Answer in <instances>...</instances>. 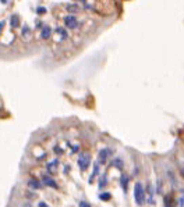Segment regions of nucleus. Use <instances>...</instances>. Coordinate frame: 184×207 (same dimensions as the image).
Segmentation results:
<instances>
[{"label": "nucleus", "mask_w": 184, "mask_h": 207, "mask_svg": "<svg viewBox=\"0 0 184 207\" xmlns=\"http://www.w3.org/2000/svg\"><path fill=\"white\" fill-rule=\"evenodd\" d=\"M134 198H135V203L138 206H142L145 203V192H144V188L139 182H137L134 185Z\"/></svg>", "instance_id": "f257e3e1"}, {"label": "nucleus", "mask_w": 184, "mask_h": 207, "mask_svg": "<svg viewBox=\"0 0 184 207\" xmlns=\"http://www.w3.org/2000/svg\"><path fill=\"white\" fill-rule=\"evenodd\" d=\"M89 163H91V156L88 153H82L81 156H80L78 165H80V168H81V170H87L88 165H89Z\"/></svg>", "instance_id": "f03ea898"}, {"label": "nucleus", "mask_w": 184, "mask_h": 207, "mask_svg": "<svg viewBox=\"0 0 184 207\" xmlns=\"http://www.w3.org/2000/svg\"><path fill=\"white\" fill-rule=\"evenodd\" d=\"M64 24H66L67 28H71V29H74V28L78 27V21H77V18L74 17L72 14H69L64 17Z\"/></svg>", "instance_id": "7ed1b4c3"}, {"label": "nucleus", "mask_w": 184, "mask_h": 207, "mask_svg": "<svg viewBox=\"0 0 184 207\" xmlns=\"http://www.w3.org/2000/svg\"><path fill=\"white\" fill-rule=\"evenodd\" d=\"M110 156H112V150L108 149V147H106V149H102L99 152V163L100 164H105L106 160H108Z\"/></svg>", "instance_id": "20e7f679"}, {"label": "nucleus", "mask_w": 184, "mask_h": 207, "mask_svg": "<svg viewBox=\"0 0 184 207\" xmlns=\"http://www.w3.org/2000/svg\"><path fill=\"white\" fill-rule=\"evenodd\" d=\"M42 182H43V185L50 186V188H53V189H57V188H59L57 183L54 182V179L52 177H49V175H43V177H42Z\"/></svg>", "instance_id": "39448f33"}, {"label": "nucleus", "mask_w": 184, "mask_h": 207, "mask_svg": "<svg viewBox=\"0 0 184 207\" xmlns=\"http://www.w3.org/2000/svg\"><path fill=\"white\" fill-rule=\"evenodd\" d=\"M28 188H31V189H41L42 188V182L32 178V179L28 181Z\"/></svg>", "instance_id": "423d86ee"}, {"label": "nucleus", "mask_w": 184, "mask_h": 207, "mask_svg": "<svg viewBox=\"0 0 184 207\" xmlns=\"http://www.w3.org/2000/svg\"><path fill=\"white\" fill-rule=\"evenodd\" d=\"M52 35V29L50 27H43L42 28V32H41V36H42V39H49Z\"/></svg>", "instance_id": "0eeeda50"}, {"label": "nucleus", "mask_w": 184, "mask_h": 207, "mask_svg": "<svg viewBox=\"0 0 184 207\" xmlns=\"http://www.w3.org/2000/svg\"><path fill=\"white\" fill-rule=\"evenodd\" d=\"M120 183H121V188H123V190H127V185H128V175H126V174L121 175Z\"/></svg>", "instance_id": "6e6552de"}, {"label": "nucleus", "mask_w": 184, "mask_h": 207, "mask_svg": "<svg viewBox=\"0 0 184 207\" xmlns=\"http://www.w3.org/2000/svg\"><path fill=\"white\" fill-rule=\"evenodd\" d=\"M18 22H20V18H18V15L17 14H13L11 18H10V24H11V27L15 28L18 25Z\"/></svg>", "instance_id": "1a4fd4ad"}, {"label": "nucleus", "mask_w": 184, "mask_h": 207, "mask_svg": "<svg viewBox=\"0 0 184 207\" xmlns=\"http://www.w3.org/2000/svg\"><path fill=\"white\" fill-rule=\"evenodd\" d=\"M57 33L60 35V38H61V40H64V39H67V36H69V33H67V31L64 29V28H57Z\"/></svg>", "instance_id": "9d476101"}, {"label": "nucleus", "mask_w": 184, "mask_h": 207, "mask_svg": "<svg viewBox=\"0 0 184 207\" xmlns=\"http://www.w3.org/2000/svg\"><path fill=\"white\" fill-rule=\"evenodd\" d=\"M113 165H115V167H117L119 170H123V160H121V159H115V160H113Z\"/></svg>", "instance_id": "9b49d317"}, {"label": "nucleus", "mask_w": 184, "mask_h": 207, "mask_svg": "<svg viewBox=\"0 0 184 207\" xmlns=\"http://www.w3.org/2000/svg\"><path fill=\"white\" fill-rule=\"evenodd\" d=\"M57 164H59L57 160H53L52 163H49L48 167H46V168H48V171H54V168H56V165H57Z\"/></svg>", "instance_id": "f8f14e48"}, {"label": "nucleus", "mask_w": 184, "mask_h": 207, "mask_svg": "<svg viewBox=\"0 0 184 207\" xmlns=\"http://www.w3.org/2000/svg\"><path fill=\"white\" fill-rule=\"evenodd\" d=\"M99 181H100V182H99V188L102 189V188H105L106 183H108V177H106V175H102Z\"/></svg>", "instance_id": "ddd939ff"}, {"label": "nucleus", "mask_w": 184, "mask_h": 207, "mask_svg": "<svg viewBox=\"0 0 184 207\" xmlns=\"http://www.w3.org/2000/svg\"><path fill=\"white\" fill-rule=\"evenodd\" d=\"M29 32H31L29 27H28V25H24V27H22V36H27V35H29Z\"/></svg>", "instance_id": "4468645a"}, {"label": "nucleus", "mask_w": 184, "mask_h": 207, "mask_svg": "<svg viewBox=\"0 0 184 207\" xmlns=\"http://www.w3.org/2000/svg\"><path fill=\"white\" fill-rule=\"evenodd\" d=\"M99 199L100 200H109V199H110V193H100Z\"/></svg>", "instance_id": "2eb2a0df"}, {"label": "nucleus", "mask_w": 184, "mask_h": 207, "mask_svg": "<svg viewBox=\"0 0 184 207\" xmlns=\"http://www.w3.org/2000/svg\"><path fill=\"white\" fill-rule=\"evenodd\" d=\"M98 172H99V164H95L94 167V172H92V177H91V181H92V178L95 177V175H98ZM89 181V182H91Z\"/></svg>", "instance_id": "dca6fc26"}, {"label": "nucleus", "mask_w": 184, "mask_h": 207, "mask_svg": "<svg viewBox=\"0 0 184 207\" xmlns=\"http://www.w3.org/2000/svg\"><path fill=\"white\" fill-rule=\"evenodd\" d=\"M67 10H69L70 13H76L77 10H78V7H77V6H71V4H70V6H67Z\"/></svg>", "instance_id": "f3484780"}, {"label": "nucleus", "mask_w": 184, "mask_h": 207, "mask_svg": "<svg viewBox=\"0 0 184 207\" xmlns=\"http://www.w3.org/2000/svg\"><path fill=\"white\" fill-rule=\"evenodd\" d=\"M172 204V199L170 196H165V206H170Z\"/></svg>", "instance_id": "a211bd4d"}, {"label": "nucleus", "mask_w": 184, "mask_h": 207, "mask_svg": "<svg viewBox=\"0 0 184 207\" xmlns=\"http://www.w3.org/2000/svg\"><path fill=\"white\" fill-rule=\"evenodd\" d=\"M36 13H38V14H39V13H41V14H45L46 9H45V7H38V9H36Z\"/></svg>", "instance_id": "6ab92c4d"}, {"label": "nucleus", "mask_w": 184, "mask_h": 207, "mask_svg": "<svg viewBox=\"0 0 184 207\" xmlns=\"http://www.w3.org/2000/svg\"><path fill=\"white\" fill-rule=\"evenodd\" d=\"M78 206H80V207H84V206H85V207H89L91 204L88 203V201H80V203H78Z\"/></svg>", "instance_id": "aec40b11"}, {"label": "nucleus", "mask_w": 184, "mask_h": 207, "mask_svg": "<svg viewBox=\"0 0 184 207\" xmlns=\"http://www.w3.org/2000/svg\"><path fill=\"white\" fill-rule=\"evenodd\" d=\"M178 206H184V196H181V198L178 199Z\"/></svg>", "instance_id": "412c9836"}, {"label": "nucleus", "mask_w": 184, "mask_h": 207, "mask_svg": "<svg viewBox=\"0 0 184 207\" xmlns=\"http://www.w3.org/2000/svg\"><path fill=\"white\" fill-rule=\"evenodd\" d=\"M4 25H6V22H4V21H0V32H2V31H3Z\"/></svg>", "instance_id": "4be33fe9"}, {"label": "nucleus", "mask_w": 184, "mask_h": 207, "mask_svg": "<svg viewBox=\"0 0 184 207\" xmlns=\"http://www.w3.org/2000/svg\"><path fill=\"white\" fill-rule=\"evenodd\" d=\"M38 206H41V207H48V204H46L45 201H39V203H38Z\"/></svg>", "instance_id": "5701e85b"}, {"label": "nucleus", "mask_w": 184, "mask_h": 207, "mask_svg": "<svg viewBox=\"0 0 184 207\" xmlns=\"http://www.w3.org/2000/svg\"><path fill=\"white\" fill-rule=\"evenodd\" d=\"M71 150H72V153H76V152H78V147L74 146V147H71Z\"/></svg>", "instance_id": "b1692460"}, {"label": "nucleus", "mask_w": 184, "mask_h": 207, "mask_svg": "<svg viewBox=\"0 0 184 207\" xmlns=\"http://www.w3.org/2000/svg\"><path fill=\"white\" fill-rule=\"evenodd\" d=\"M0 2H2L3 4H7V2H9V0H0Z\"/></svg>", "instance_id": "393cba45"}, {"label": "nucleus", "mask_w": 184, "mask_h": 207, "mask_svg": "<svg viewBox=\"0 0 184 207\" xmlns=\"http://www.w3.org/2000/svg\"><path fill=\"white\" fill-rule=\"evenodd\" d=\"M181 174H183V175H184V168H181Z\"/></svg>", "instance_id": "a878e982"}]
</instances>
